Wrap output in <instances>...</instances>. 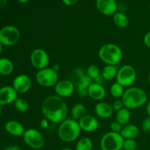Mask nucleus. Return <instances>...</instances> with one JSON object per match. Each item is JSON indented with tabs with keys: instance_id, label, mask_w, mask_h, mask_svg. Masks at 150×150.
Masks as SVG:
<instances>
[{
	"instance_id": "21",
	"label": "nucleus",
	"mask_w": 150,
	"mask_h": 150,
	"mask_svg": "<svg viewBox=\"0 0 150 150\" xmlns=\"http://www.w3.org/2000/svg\"><path fill=\"white\" fill-rule=\"evenodd\" d=\"M130 118H131L130 109L126 108V107H124L121 110L117 111V114H116V121L121 124L122 126L129 124Z\"/></svg>"
},
{
	"instance_id": "8",
	"label": "nucleus",
	"mask_w": 150,
	"mask_h": 150,
	"mask_svg": "<svg viewBox=\"0 0 150 150\" xmlns=\"http://www.w3.org/2000/svg\"><path fill=\"white\" fill-rule=\"evenodd\" d=\"M23 140L27 146L34 149H42L45 144V139L42 133L35 128L26 130L23 135Z\"/></svg>"
},
{
	"instance_id": "26",
	"label": "nucleus",
	"mask_w": 150,
	"mask_h": 150,
	"mask_svg": "<svg viewBox=\"0 0 150 150\" xmlns=\"http://www.w3.org/2000/svg\"><path fill=\"white\" fill-rule=\"evenodd\" d=\"M93 142L89 137H83L78 141L76 145V150H92Z\"/></svg>"
},
{
	"instance_id": "44",
	"label": "nucleus",
	"mask_w": 150,
	"mask_h": 150,
	"mask_svg": "<svg viewBox=\"0 0 150 150\" xmlns=\"http://www.w3.org/2000/svg\"><path fill=\"white\" fill-rule=\"evenodd\" d=\"M149 84L150 86V72H149Z\"/></svg>"
},
{
	"instance_id": "13",
	"label": "nucleus",
	"mask_w": 150,
	"mask_h": 150,
	"mask_svg": "<svg viewBox=\"0 0 150 150\" xmlns=\"http://www.w3.org/2000/svg\"><path fill=\"white\" fill-rule=\"evenodd\" d=\"M18 98V92L13 86H4L0 88V105H10L13 103Z\"/></svg>"
},
{
	"instance_id": "23",
	"label": "nucleus",
	"mask_w": 150,
	"mask_h": 150,
	"mask_svg": "<svg viewBox=\"0 0 150 150\" xmlns=\"http://www.w3.org/2000/svg\"><path fill=\"white\" fill-rule=\"evenodd\" d=\"M113 21L117 27L123 29V28L127 27L128 25L129 19L127 15L124 13V12L117 11L113 15Z\"/></svg>"
},
{
	"instance_id": "4",
	"label": "nucleus",
	"mask_w": 150,
	"mask_h": 150,
	"mask_svg": "<svg viewBox=\"0 0 150 150\" xmlns=\"http://www.w3.org/2000/svg\"><path fill=\"white\" fill-rule=\"evenodd\" d=\"M81 130L79 122L73 119H66L58 127V136L62 142L70 143L79 137Z\"/></svg>"
},
{
	"instance_id": "5",
	"label": "nucleus",
	"mask_w": 150,
	"mask_h": 150,
	"mask_svg": "<svg viewBox=\"0 0 150 150\" xmlns=\"http://www.w3.org/2000/svg\"><path fill=\"white\" fill-rule=\"evenodd\" d=\"M36 81L42 87H52L59 81L58 72L52 67H46L37 72L35 76Z\"/></svg>"
},
{
	"instance_id": "1",
	"label": "nucleus",
	"mask_w": 150,
	"mask_h": 150,
	"mask_svg": "<svg viewBox=\"0 0 150 150\" xmlns=\"http://www.w3.org/2000/svg\"><path fill=\"white\" fill-rule=\"evenodd\" d=\"M41 111L50 122L59 125L67 119L68 107L63 98L56 95H49L42 101Z\"/></svg>"
},
{
	"instance_id": "29",
	"label": "nucleus",
	"mask_w": 150,
	"mask_h": 150,
	"mask_svg": "<svg viewBox=\"0 0 150 150\" xmlns=\"http://www.w3.org/2000/svg\"><path fill=\"white\" fill-rule=\"evenodd\" d=\"M137 146V142L135 139H124L122 149L124 150H136Z\"/></svg>"
},
{
	"instance_id": "34",
	"label": "nucleus",
	"mask_w": 150,
	"mask_h": 150,
	"mask_svg": "<svg viewBox=\"0 0 150 150\" xmlns=\"http://www.w3.org/2000/svg\"><path fill=\"white\" fill-rule=\"evenodd\" d=\"M49 123L50 122L46 118L44 117L40 122V127L42 129H47L49 127Z\"/></svg>"
},
{
	"instance_id": "15",
	"label": "nucleus",
	"mask_w": 150,
	"mask_h": 150,
	"mask_svg": "<svg viewBox=\"0 0 150 150\" xmlns=\"http://www.w3.org/2000/svg\"><path fill=\"white\" fill-rule=\"evenodd\" d=\"M78 122H79L81 130L85 132H88V133L97 130L100 125L98 119L90 114H86L84 117H82Z\"/></svg>"
},
{
	"instance_id": "2",
	"label": "nucleus",
	"mask_w": 150,
	"mask_h": 150,
	"mask_svg": "<svg viewBox=\"0 0 150 150\" xmlns=\"http://www.w3.org/2000/svg\"><path fill=\"white\" fill-rule=\"evenodd\" d=\"M125 107L129 109H135L143 106L147 101L146 93L142 89L130 86L125 89L122 98Z\"/></svg>"
},
{
	"instance_id": "43",
	"label": "nucleus",
	"mask_w": 150,
	"mask_h": 150,
	"mask_svg": "<svg viewBox=\"0 0 150 150\" xmlns=\"http://www.w3.org/2000/svg\"><path fill=\"white\" fill-rule=\"evenodd\" d=\"M2 44L1 43V42H0V54H1V51H2Z\"/></svg>"
},
{
	"instance_id": "31",
	"label": "nucleus",
	"mask_w": 150,
	"mask_h": 150,
	"mask_svg": "<svg viewBox=\"0 0 150 150\" xmlns=\"http://www.w3.org/2000/svg\"><path fill=\"white\" fill-rule=\"evenodd\" d=\"M88 88L89 87L81 86H76V91L77 92V95L81 98H85L88 95Z\"/></svg>"
},
{
	"instance_id": "25",
	"label": "nucleus",
	"mask_w": 150,
	"mask_h": 150,
	"mask_svg": "<svg viewBox=\"0 0 150 150\" xmlns=\"http://www.w3.org/2000/svg\"><path fill=\"white\" fill-rule=\"evenodd\" d=\"M125 87L122 86L120 83H117V81L113 83L110 88V94L114 98L117 99H122L123 95L125 93Z\"/></svg>"
},
{
	"instance_id": "7",
	"label": "nucleus",
	"mask_w": 150,
	"mask_h": 150,
	"mask_svg": "<svg viewBox=\"0 0 150 150\" xmlns=\"http://www.w3.org/2000/svg\"><path fill=\"white\" fill-rule=\"evenodd\" d=\"M124 139L120 133L108 132L103 136L100 140L102 150H122Z\"/></svg>"
},
{
	"instance_id": "35",
	"label": "nucleus",
	"mask_w": 150,
	"mask_h": 150,
	"mask_svg": "<svg viewBox=\"0 0 150 150\" xmlns=\"http://www.w3.org/2000/svg\"><path fill=\"white\" fill-rule=\"evenodd\" d=\"M144 43L146 47L150 48V31L148 32L147 33L145 34L144 37Z\"/></svg>"
},
{
	"instance_id": "39",
	"label": "nucleus",
	"mask_w": 150,
	"mask_h": 150,
	"mask_svg": "<svg viewBox=\"0 0 150 150\" xmlns=\"http://www.w3.org/2000/svg\"><path fill=\"white\" fill-rule=\"evenodd\" d=\"M146 113H147L148 116L150 117V100L147 102V104H146Z\"/></svg>"
},
{
	"instance_id": "33",
	"label": "nucleus",
	"mask_w": 150,
	"mask_h": 150,
	"mask_svg": "<svg viewBox=\"0 0 150 150\" xmlns=\"http://www.w3.org/2000/svg\"><path fill=\"white\" fill-rule=\"evenodd\" d=\"M142 128L144 132L150 131V117H147L143 120L142 123Z\"/></svg>"
},
{
	"instance_id": "11",
	"label": "nucleus",
	"mask_w": 150,
	"mask_h": 150,
	"mask_svg": "<svg viewBox=\"0 0 150 150\" xmlns=\"http://www.w3.org/2000/svg\"><path fill=\"white\" fill-rule=\"evenodd\" d=\"M76 90V86L71 80L64 79L59 81L54 86V92L56 95L62 98H68L74 93Z\"/></svg>"
},
{
	"instance_id": "9",
	"label": "nucleus",
	"mask_w": 150,
	"mask_h": 150,
	"mask_svg": "<svg viewBox=\"0 0 150 150\" xmlns=\"http://www.w3.org/2000/svg\"><path fill=\"white\" fill-rule=\"evenodd\" d=\"M20 36V31L14 26H6L0 29V42L3 45H14L18 42Z\"/></svg>"
},
{
	"instance_id": "42",
	"label": "nucleus",
	"mask_w": 150,
	"mask_h": 150,
	"mask_svg": "<svg viewBox=\"0 0 150 150\" xmlns=\"http://www.w3.org/2000/svg\"><path fill=\"white\" fill-rule=\"evenodd\" d=\"M60 150H73V149L70 147H64V148H62V149H61Z\"/></svg>"
},
{
	"instance_id": "14",
	"label": "nucleus",
	"mask_w": 150,
	"mask_h": 150,
	"mask_svg": "<svg viewBox=\"0 0 150 150\" xmlns=\"http://www.w3.org/2000/svg\"><path fill=\"white\" fill-rule=\"evenodd\" d=\"M118 4L116 0H97L96 7L98 11L105 16L114 15L117 12Z\"/></svg>"
},
{
	"instance_id": "10",
	"label": "nucleus",
	"mask_w": 150,
	"mask_h": 150,
	"mask_svg": "<svg viewBox=\"0 0 150 150\" xmlns=\"http://www.w3.org/2000/svg\"><path fill=\"white\" fill-rule=\"evenodd\" d=\"M30 62L32 67L38 70L46 68L50 62L49 55L42 48H36L31 53Z\"/></svg>"
},
{
	"instance_id": "28",
	"label": "nucleus",
	"mask_w": 150,
	"mask_h": 150,
	"mask_svg": "<svg viewBox=\"0 0 150 150\" xmlns=\"http://www.w3.org/2000/svg\"><path fill=\"white\" fill-rule=\"evenodd\" d=\"M86 73L87 74V76L92 80H95V79H97L98 76L101 75L99 67L98 65H96V64H91V65H89L87 67V69H86Z\"/></svg>"
},
{
	"instance_id": "24",
	"label": "nucleus",
	"mask_w": 150,
	"mask_h": 150,
	"mask_svg": "<svg viewBox=\"0 0 150 150\" xmlns=\"http://www.w3.org/2000/svg\"><path fill=\"white\" fill-rule=\"evenodd\" d=\"M118 70L119 68L117 67V65H108V64H106L103 68L102 71H101V75H102L104 80H112L114 78L116 79V77H117Z\"/></svg>"
},
{
	"instance_id": "32",
	"label": "nucleus",
	"mask_w": 150,
	"mask_h": 150,
	"mask_svg": "<svg viewBox=\"0 0 150 150\" xmlns=\"http://www.w3.org/2000/svg\"><path fill=\"white\" fill-rule=\"evenodd\" d=\"M123 126L121 124H120L119 122H117V121L113 122H111V124L110 125V128H111V131L114 132V133H120L122 131V129Z\"/></svg>"
},
{
	"instance_id": "40",
	"label": "nucleus",
	"mask_w": 150,
	"mask_h": 150,
	"mask_svg": "<svg viewBox=\"0 0 150 150\" xmlns=\"http://www.w3.org/2000/svg\"><path fill=\"white\" fill-rule=\"evenodd\" d=\"M52 68L54 69V70H56V71H57V72H58L59 70L60 67H59V65L58 64H54V65L52 66Z\"/></svg>"
},
{
	"instance_id": "17",
	"label": "nucleus",
	"mask_w": 150,
	"mask_h": 150,
	"mask_svg": "<svg viewBox=\"0 0 150 150\" xmlns=\"http://www.w3.org/2000/svg\"><path fill=\"white\" fill-rule=\"evenodd\" d=\"M4 129L11 136L19 137L23 136L26 131L24 126L19 122L16 120H9L4 125Z\"/></svg>"
},
{
	"instance_id": "36",
	"label": "nucleus",
	"mask_w": 150,
	"mask_h": 150,
	"mask_svg": "<svg viewBox=\"0 0 150 150\" xmlns=\"http://www.w3.org/2000/svg\"><path fill=\"white\" fill-rule=\"evenodd\" d=\"M79 0H62L63 4H65L66 6H73L76 4Z\"/></svg>"
},
{
	"instance_id": "19",
	"label": "nucleus",
	"mask_w": 150,
	"mask_h": 150,
	"mask_svg": "<svg viewBox=\"0 0 150 150\" xmlns=\"http://www.w3.org/2000/svg\"><path fill=\"white\" fill-rule=\"evenodd\" d=\"M139 134V128L133 124H127L124 125L122 129L120 135L124 139H135Z\"/></svg>"
},
{
	"instance_id": "16",
	"label": "nucleus",
	"mask_w": 150,
	"mask_h": 150,
	"mask_svg": "<svg viewBox=\"0 0 150 150\" xmlns=\"http://www.w3.org/2000/svg\"><path fill=\"white\" fill-rule=\"evenodd\" d=\"M106 95V91L103 84L92 82L88 88V96L94 100L100 101Z\"/></svg>"
},
{
	"instance_id": "27",
	"label": "nucleus",
	"mask_w": 150,
	"mask_h": 150,
	"mask_svg": "<svg viewBox=\"0 0 150 150\" xmlns=\"http://www.w3.org/2000/svg\"><path fill=\"white\" fill-rule=\"evenodd\" d=\"M13 103L16 111L20 113H24L29 109V103L23 98H17Z\"/></svg>"
},
{
	"instance_id": "22",
	"label": "nucleus",
	"mask_w": 150,
	"mask_h": 150,
	"mask_svg": "<svg viewBox=\"0 0 150 150\" xmlns=\"http://www.w3.org/2000/svg\"><path fill=\"white\" fill-rule=\"evenodd\" d=\"M70 114H71L72 119L79 121L86 114V106L81 103L75 104L70 111Z\"/></svg>"
},
{
	"instance_id": "38",
	"label": "nucleus",
	"mask_w": 150,
	"mask_h": 150,
	"mask_svg": "<svg viewBox=\"0 0 150 150\" xmlns=\"http://www.w3.org/2000/svg\"><path fill=\"white\" fill-rule=\"evenodd\" d=\"M7 3V0H0V10L4 8Z\"/></svg>"
},
{
	"instance_id": "45",
	"label": "nucleus",
	"mask_w": 150,
	"mask_h": 150,
	"mask_svg": "<svg viewBox=\"0 0 150 150\" xmlns=\"http://www.w3.org/2000/svg\"><path fill=\"white\" fill-rule=\"evenodd\" d=\"M1 106L0 105V116H1Z\"/></svg>"
},
{
	"instance_id": "6",
	"label": "nucleus",
	"mask_w": 150,
	"mask_h": 150,
	"mask_svg": "<svg viewBox=\"0 0 150 150\" xmlns=\"http://www.w3.org/2000/svg\"><path fill=\"white\" fill-rule=\"evenodd\" d=\"M137 77L136 69L130 64H125L118 70L116 80L124 87H130L135 83Z\"/></svg>"
},
{
	"instance_id": "12",
	"label": "nucleus",
	"mask_w": 150,
	"mask_h": 150,
	"mask_svg": "<svg viewBox=\"0 0 150 150\" xmlns=\"http://www.w3.org/2000/svg\"><path fill=\"white\" fill-rule=\"evenodd\" d=\"M32 84V79L28 75L20 74L13 79L12 86L18 93L23 94L31 89Z\"/></svg>"
},
{
	"instance_id": "37",
	"label": "nucleus",
	"mask_w": 150,
	"mask_h": 150,
	"mask_svg": "<svg viewBox=\"0 0 150 150\" xmlns=\"http://www.w3.org/2000/svg\"><path fill=\"white\" fill-rule=\"evenodd\" d=\"M4 150H21V148L18 145H13V146H7Z\"/></svg>"
},
{
	"instance_id": "20",
	"label": "nucleus",
	"mask_w": 150,
	"mask_h": 150,
	"mask_svg": "<svg viewBox=\"0 0 150 150\" xmlns=\"http://www.w3.org/2000/svg\"><path fill=\"white\" fill-rule=\"evenodd\" d=\"M14 70V64L8 58H0V74L2 76H9Z\"/></svg>"
},
{
	"instance_id": "3",
	"label": "nucleus",
	"mask_w": 150,
	"mask_h": 150,
	"mask_svg": "<svg viewBox=\"0 0 150 150\" xmlns=\"http://www.w3.org/2000/svg\"><path fill=\"white\" fill-rule=\"evenodd\" d=\"M98 56L103 62L108 65H118L123 58L122 48L115 43L103 45L98 51Z\"/></svg>"
},
{
	"instance_id": "18",
	"label": "nucleus",
	"mask_w": 150,
	"mask_h": 150,
	"mask_svg": "<svg viewBox=\"0 0 150 150\" xmlns=\"http://www.w3.org/2000/svg\"><path fill=\"white\" fill-rule=\"evenodd\" d=\"M95 114L99 118L109 119L114 114V110L111 104L108 103L100 101L95 106Z\"/></svg>"
},
{
	"instance_id": "41",
	"label": "nucleus",
	"mask_w": 150,
	"mask_h": 150,
	"mask_svg": "<svg viewBox=\"0 0 150 150\" xmlns=\"http://www.w3.org/2000/svg\"><path fill=\"white\" fill-rule=\"evenodd\" d=\"M20 3H22V4H25V3H27L29 2L30 0H18Z\"/></svg>"
},
{
	"instance_id": "30",
	"label": "nucleus",
	"mask_w": 150,
	"mask_h": 150,
	"mask_svg": "<svg viewBox=\"0 0 150 150\" xmlns=\"http://www.w3.org/2000/svg\"><path fill=\"white\" fill-rule=\"evenodd\" d=\"M111 106H112L114 111H117V112L120 110H121L122 108H124L125 105L123 103V101L122 100V99H117L113 102V103L111 104Z\"/></svg>"
}]
</instances>
